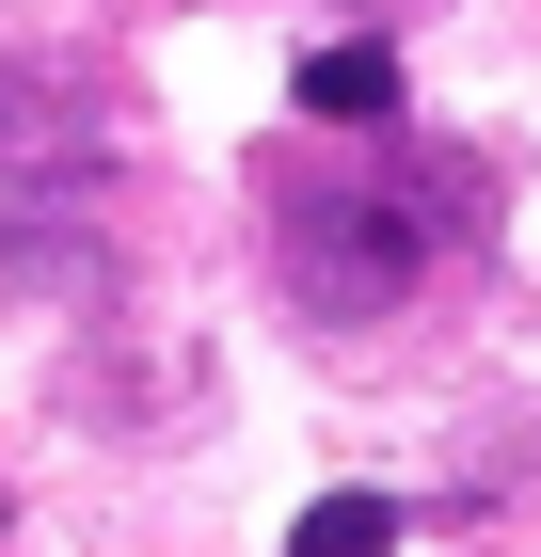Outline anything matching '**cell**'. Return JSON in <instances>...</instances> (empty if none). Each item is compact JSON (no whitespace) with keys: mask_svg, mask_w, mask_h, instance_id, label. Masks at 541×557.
<instances>
[{"mask_svg":"<svg viewBox=\"0 0 541 557\" xmlns=\"http://www.w3.org/2000/svg\"><path fill=\"white\" fill-rule=\"evenodd\" d=\"M16 128H33V96H16V81H0V144H16Z\"/></svg>","mask_w":541,"mask_h":557,"instance_id":"277c9868","label":"cell"},{"mask_svg":"<svg viewBox=\"0 0 541 557\" xmlns=\"http://www.w3.org/2000/svg\"><path fill=\"white\" fill-rule=\"evenodd\" d=\"M0 525H16V494H0Z\"/></svg>","mask_w":541,"mask_h":557,"instance_id":"5b68a950","label":"cell"},{"mask_svg":"<svg viewBox=\"0 0 541 557\" xmlns=\"http://www.w3.org/2000/svg\"><path fill=\"white\" fill-rule=\"evenodd\" d=\"M446 223L415 191H367V175H271V271H287L303 319H382V302L430 271Z\"/></svg>","mask_w":541,"mask_h":557,"instance_id":"6da1fadb","label":"cell"},{"mask_svg":"<svg viewBox=\"0 0 541 557\" xmlns=\"http://www.w3.org/2000/svg\"><path fill=\"white\" fill-rule=\"evenodd\" d=\"M303 112H319V128H382V112H398V48H382V33L303 48Z\"/></svg>","mask_w":541,"mask_h":557,"instance_id":"7a4b0ae2","label":"cell"},{"mask_svg":"<svg viewBox=\"0 0 541 557\" xmlns=\"http://www.w3.org/2000/svg\"><path fill=\"white\" fill-rule=\"evenodd\" d=\"M287 557H398V494H319L287 525Z\"/></svg>","mask_w":541,"mask_h":557,"instance_id":"3957f363","label":"cell"}]
</instances>
